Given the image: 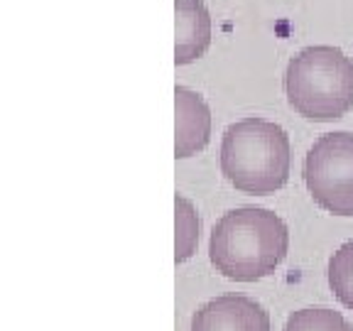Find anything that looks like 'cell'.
<instances>
[{
	"label": "cell",
	"mask_w": 353,
	"mask_h": 331,
	"mask_svg": "<svg viewBox=\"0 0 353 331\" xmlns=\"http://www.w3.org/2000/svg\"><path fill=\"white\" fill-rule=\"evenodd\" d=\"M304 184L314 204L334 216H353V132H326L304 157Z\"/></svg>",
	"instance_id": "277c9868"
},
{
	"label": "cell",
	"mask_w": 353,
	"mask_h": 331,
	"mask_svg": "<svg viewBox=\"0 0 353 331\" xmlns=\"http://www.w3.org/2000/svg\"><path fill=\"white\" fill-rule=\"evenodd\" d=\"M285 96L290 108L307 121L343 118L353 108V59L331 44L304 47L287 64Z\"/></svg>",
	"instance_id": "3957f363"
},
{
	"label": "cell",
	"mask_w": 353,
	"mask_h": 331,
	"mask_svg": "<svg viewBox=\"0 0 353 331\" xmlns=\"http://www.w3.org/2000/svg\"><path fill=\"white\" fill-rule=\"evenodd\" d=\"M290 250V228L270 209L241 206L216 221L209 238V258L216 272L233 282L270 277Z\"/></svg>",
	"instance_id": "6da1fadb"
},
{
	"label": "cell",
	"mask_w": 353,
	"mask_h": 331,
	"mask_svg": "<svg viewBox=\"0 0 353 331\" xmlns=\"http://www.w3.org/2000/svg\"><path fill=\"white\" fill-rule=\"evenodd\" d=\"M292 145L285 128L265 118H241L221 138V174L253 197L275 194L290 182Z\"/></svg>",
	"instance_id": "7a4b0ae2"
},
{
	"label": "cell",
	"mask_w": 353,
	"mask_h": 331,
	"mask_svg": "<svg viewBox=\"0 0 353 331\" xmlns=\"http://www.w3.org/2000/svg\"><path fill=\"white\" fill-rule=\"evenodd\" d=\"M192 331H270V314L245 294H221L194 312Z\"/></svg>",
	"instance_id": "5b68a950"
},
{
	"label": "cell",
	"mask_w": 353,
	"mask_h": 331,
	"mask_svg": "<svg viewBox=\"0 0 353 331\" xmlns=\"http://www.w3.org/2000/svg\"><path fill=\"white\" fill-rule=\"evenodd\" d=\"M174 64L187 66L211 47V15L204 0H174Z\"/></svg>",
	"instance_id": "52a82bcc"
},
{
	"label": "cell",
	"mask_w": 353,
	"mask_h": 331,
	"mask_svg": "<svg viewBox=\"0 0 353 331\" xmlns=\"http://www.w3.org/2000/svg\"><path fill=\"white\" fill-rule=\"evenodd\" d=\"M174 110H176V135H174V157L187 160L209 145L211 140V108L201 94L189 86L174 88Z\"/></svg>",
	"instance_id": "8992f818"
},
{
	"label": "cell",
	"mask_w": 353,
	"mask_h": 331,
	"mask_svg": "<svg viewBox=\"0 0 353 331\" xmlns=\"http://www.w3.org/2000/svg\"><path fill=\"white\" fill-rule=\"evenodd\" d=\"M282 331H353L341 312L326 307H304L287 317Z\"/></svg>",
	"instance_id": "30bf717a"
},
{
	"label": "cell",
	"mask_w": 353,
	"mask_h": 331,
	"mask_svg": "<svg viewBox=\"0 0 353 331\" xmlns=\"http://www.w3.org/2000/svg\"><path fill=\"white\" fill-rule=\"evenodd\" d=\"M174 263L182 265L189 258H194L199 233H201V219H199L196 206L184 194H174Z\"/></svg>",
	"instance_id": "ba28073f"
},
{
	"label": "cell",
	"mask_w": 353,
	"mask_h": 331,
	"mask_svg": "<svg viewBox=\"0 0 353 331\" xmlns=\"http://www.w3.org/2000/svg\"><path fill=\"white\" fill-rule=\"evenodd\" d=\"M326 280L334 297L346 309H353V238L346 241L326 265Z\"/></svg>",
	"instance_id": "9c48e42d"
}]
</instances>
